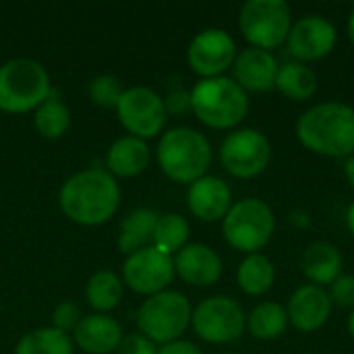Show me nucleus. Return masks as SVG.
I'll list each match as a JSON object with an SVG mask.
<instances>
[{
	"instance_id": "obj_1",
	"label": "nucleus",
	"mask_w": 354,
	"mask_h": 354,
	"mask_svg": "<svg viewBox=\"0 0 354 354\" xmlns=\"http://www.w3.org/2000/svg\"><path fill=\"white\" fill-rule=\"evenodd\" d=\"M58 203L68 220L83 226H97L116 214L120 189L108 170L87 168L64 180L58 193Z\"/></svg>"
},
{
	"instance_id": "obj_2",
	"label": "nucleus",
	"mask_w": 354,
	"mask_h": 354,
	"mask_svg": "<svg viewBox=\"0 0 354 354\" xmlns=\"http://www.w3.org/2000/svg\"><path fill=\"white\" fill-rule=\"evenodd\" d=\"M301 143L330 158L354 153V110L346 104L328 102L307 110L297 124Z\"/></svg>"
},
{
	"instance_id": "obj_3",
	"label": "nucleus",
	"mask_w": 354,
	"mask_h": 354,
	"mask_svg": "<svg viewBox=\"0 0 354 354\" xmlns=\"http://www.w3.org/2000/svg\"><path fill=\"white\" fill-rule=\"evenodd\" d=\"M162 172L176 183H195L205 176L212 162V147L205 135L191 127H176L162 135L158 143Z\"/></svg>"
},
{
	"instance_id": "obj_4",
	"label": "nucleus",
	"mask_w": 354,
	"mask_h": 354,
	"mask_svg": "<svg viewBox=\"0 0 354 354\" xmlns=\"http://www.w3.org/2000/svg\"><path fill=\"white\" fill-rule=\"evenodd\" d=\"M191 110L212 129H230L247 116L249 100L234 79L212 77L191 89Z\"/></svg>"
},
{
	"instance_id": "obj_5",
	"label": "nucleus",
	"mask_w": 354,
	"mask_h": 354,
	"mask_svg": "<svg viewBox=\"0 0 354 354\" xmlns=\"http://www.w3.org/2000/svg\"><path fill=\"white\" fill-rule=\"evenodd\" d=\"M52 91L46 66L33 58H10L0 66V110L19 114L35 110Z\"/></svg>"
},
{
	"instance_id": "obj_6",
	"label": "nucleus",
	"mask_w": 354,
	"mask_h": 354,
	"mask_svg": "<svg viewBox=\"0 0 354 354\" xmlns=\"http://www.w3.org/2000/svg\"><path fill=\"white\" fill-rule=\"evenodd\" d=\"M191 305L183 292L164 290L143 301L135 319L139 332L151 342L168 344L183 336L191 324Z\"/></svg>"
},
{
	"instance_id": "obj_7",
	"label": "nucleus",
	"mask_w": 354,
	"mask_h": 354,
	"mask_svg": "<svg viewBox=\"0 0 354 354\" xmlns=\"http://www.w3.org/2000/svg\"><path fill=\"white\" fill-rule=\"evenodd\" d=\"M274 214L261 199H243L224 218V236L239 251L255 253L274 234Z\"/></svg>"
},
{
	"instance_id": "obj_8",
	"label": "nucleus",
	"mask_w": 354,
	"mask_h": 354,
	"mask_svg": "<svg viewBox=\"0 0 354 354\" xmlns=\"http://www.w3.org/2000/svg\"><path fill=\"white\" fill-rule=\"evenodd\" d=\"M243 35L259 50H270L288 39L290 6L284 0H249L241 8Z\"/></svg>"
},
{
	"instance_id": "obj_9",
	"label": "nucleus",
	"mask_w": 354,
	"mask_h": 354,
	"mask_svg": "<svg viewBox=\"0 0 354 354\" xmlns=\"http://www.w3.org/2000/svg\"><path fill=\"white\" fill-rule=\"evenodd\" d=\"M118 120L122 127L139 139L156 137L166 124V106L164 97H160L153 89L145 85H135L124 89L118 106H116Z\"/></svg>"
},
{
	"instance_id": "obj_10",
	"label": "nucleus",
	"mask_w": 354,
	"mask_h": 354,
	"mask_svg": "<svg viewBox=\"0 0 354 354\" xmlns=\"http://www.w3.org/2000/svg\"><path fill=\"white\" fill-rule=\"evenodd\" d=\"M191 324L195 334L214 344L232 342L245 332V311L228 297H212L193 311Z\"/></svg>"
},
{
	"instance_id": "obj_11",
	"label": "nucleus",
	"mask_w": 354,
	"mask_h": 354,
	"mask_svg": "<svg viewBox=\"0 0 354 354\" xmlns=\"http://www.w3.org/2000/svg\"><path fill=\"white\" fill-rule=\"evenodd\" d=\"M224 168L236 178H253L261 174L272 158V147L266 135L255 129H241L230 133L220 151Z\"/></svg>"
},
{
	"instance_id": "obj_12",
	"label": "nucleus",
	"mask_w": 354,
	"mask_h": 354,
	"mask_svg": "<svg viewBox=\"0 0 354 354\" xmlns=\"http://www.w3.org/2000/svg\"><path fill=\"white\" fill-rule=\"evenodd\" d=\"M172 278L174 259L158 251L156 247H145L127 255V261L122 266L124 284L139 295L153 297L158 292H164Z\"/></svg>"
},
{
	"instance_id": "obj_13",
	"label": "nucleus",
	"mask_w": 354,
	"mask_h": 354,
	"mask_svg": "<svg viewBox=\"0 0 354 354\" xmlns=\"http://www.w3.org/2000/svg\"><path fill=\"white\" fill-rule=\"evenodd\" d=\"M234 39L224 29H205L197 33L187 50L191 68L203 79L220 77L228 66L234 64Z\"/></svg>"
},
{
	"instance_id": "obj_14",
	"label": "nucleus",
	"mask_w": 354,
	"mask_h": 354,
	"mask_svg": "<svg viewBox=\"0 0 354 354\" xmlns=\"http://www.w3.org/2000/svg\"><path fill=\"white\" fill-rule=\"evenodd\" d=\"M336 29L322 17H305L290 27L288 50L299 60H319L334 50Z\"/></svg>"
},
{
	"instance_id": "obj_15",
	"label": "nucleus",
	"mask_w": 354,
	"mask_h": 354,
	"mask_svg": "<svg viewBox=\"0 0 354 354\" xmlns=\"http://www.w3.org/2000/svg\"><path fill=\"white\" fill-rule=\"evenodd\" d=\"M332 301L322 286H301L288 301V322L301 332L319 330L330 317Z\"/></svg>"
},
{
	"instance_id": "obj_16",
	"label": "nucleus",
	"mask_w": 354,
	"mask_h": 354,
	"mask_svg": "<svg viewBox=\"0 0 354 354\" xmlns=\"http://www.w3.org/2000/svg\"><path fill=\"white\" fill-rule=\"evenodd\" d=\"M174 272L193 286H209L222 276V261L207 245H187L174 257Z\"/></svg>"
},
{
	"instance_id": "obj_17",
	"label": "nucleus",
	"mask_w": 354,
	"mask_h": 354,
	"mask_svg": "<svg viewBox=\"0 0 354 354\" xmlns=\"http://www.w3.org/2000/svg\"><path fill=\"white\" fill-rule=\"evenodd\" d=\"M189 209L203 222H216L230 212V189L218 176H201L187 193Z\"/></svg>"
},
{
	"instance_id": "obj_18",
	"label": "nucleus",
	"mask_w": 354,
	"mask_h": 354,
	"mask_svg": "<svg viewBox=\"0 0 354 354\" xmlns=\"http://www.w3.org/2000/svg\"><path fill=\"white\" fill-rule=\"evenodd\" d=\"M75 344L89 354L114 353L122 340V328L116 319L104 313L81 317L79 326L73 332Z\"/></svg>"
},
{
	"instance_id": "obj_19",
	"label": "nucleus",
	"mask_w": 354,
	"mask_h": 354,
	"mask_svg": "<svg viewBox=\"0 0 354 354\" xmlns=\"http://www.w3.org/2000/svg\"><path fill=\"white\" fill-rule=\"evenodd\" d=\"M276 75H278V62L266 50L249 48L234 58V77L243 89L270 91L276 85Z\"/></svg>"
},
{
	"instance_id": "obj_20",
	"label": "nucleus",
	"mask_w": 354,
	"mask_h": 354,
	"mask_svg": "<svg viewBox=\"0 0 354 354\" xmlns=\"http://www.w3.org/2000/svg\"><path fill=\"white\" fill-rule=\"evenodd\" d=\"M149 160L151 153L147 143L133 135L116 139L106 153V166L114 178H131L141 174L149 166Z\"/></svg>"
},
{
	"instance_id": "obj_21",
	"label": "nucleus",
	"mask_w": 354,
	"mask_h": 354,
	"mask_svg": "<svg viewBox=\"0 0 354 354\" xmlns=\"http://www.w3.org/2000/svg\"><path fill=\"white\" fill-rule=\"evenodd\" d=\"M160 214L151 207H135L131 209L118 228V249L127 255L151 247L153 241V232H156V224H158Z\"/></svg>"
},
{
	"instance_id": "obj_22",
	"label": "nucleus",
	"mask_w": 354,
	"mask_h": 354,
	"mask_svg": "<svg viewBox=\"0 0 354 354\" xmlns=\"http://www.w3.org/2000/svg\"><path fill=\"white\" fill-rule=\"evenodd\" d=\"M303 272L315 286L332 284L340 278L342 255L330 243H313L303 255Z\"/></svg>"
},
{
	"instance_id": "obj_23",
	"label": "nucleus",
	"mask_w": 354,
	"mask_h": 354,
	"mask_svg": "<svg viewBox=\"0 0 354 354\" xmlns=\"http://www.w3.org/2000/svg\"><path fill=\"white\" fill-rule=\"evenodd\" d=\"M85 297L91 309L97 313H108L116 309L122 299V280L110 270H100L87 280Z\"/></svg>"
},
{
	"instance_id": "obj_24",
	"label": "nucleus",
	"mask_w": 354,
	"mask_h": 354,
	"mask_svg": "<svg viewBox=\"0 0 354 354\" xmlns=\"http://www.w3.org/2000/svg\"><path fill=\"white\" fill-rule=\"evenodd\" d=\"M276 87L286 97L303 102V100H309L315 93L317 77H315V73L307 64H303V62H288L282 68H278Z\"/></svg>"
},
{
	"instance_id": "obj_25",
	"label": "nucleus",
	"mask_w": 354,
	"mask_h": 354,
	"mask_svg": "<svg viewBox=\"0 0 354 354\" xmlns=\"http://www.w3.org/2000/svg\"><path fill=\"white\" fill-rule=\"evenodd\" d=\"M33 122L41 137L58 139L71 127V112L64 106V102L54 91H50V95L35 108Z\"/></svg>"
},
{
	"instance_id": "obj_26",
	"label": "nucleus",
	"mask_w": 354,
	"mask_h": 354,
	"mask_svg": "<svg viewBox=\"0 0 354 354\" xmlns=\"http://www.w3.org/2000/svg\"><path fill=\"white\" fill-rule=\"evenodd\" d=\"M15 354H73V340L54 328H37L19 340Z\"/></svg>"
},
{
	"instance_id": "obj_27",
	"label": "nucleus",
	"mask_w": 354,
	"mask_h": 354,
	"mask_svg": "<svg viewBox=\"0 0 354 354\" xmlns=\"http://www.w3.org/2000/svg\"><path fill=\"white\" fill-rule=\"evenodd\" d=\"M274 284V266L266 255L253 253L249 255L241 268H239V286L251 295V297H259L266 295Z\"/></svg>"
},
{
	"instance_id": "obj_28",
	"label": "nucleus",
	"mask_w": 354,
	"mask_h": 354,
	"mask_svg": "<svg viewBox=\"0 0 354 354\" xmlns=\"http://www.w3.org/2000/svg\"><path fill=\"white\" fill-rule=\"evenodd\" d=\"M189 232H191L189 230V222L183 216H178V214H164V216L158 218L151 247H156L158 251H162V253L172 257V253H178L183 247H187Z\"/></svg>"
},
{
	"instance_id": "obj_29",
	"label": "nucleus",
	"mask_w": 354,
	"mask_h": 354,
	"mask_svg": "<svg viewBox=\"0 0 354 354\" xmlns=\"http://www.w3.org/2000/svg\"><path fill=\"white\" fill-rule=\"evenodd\" d=\"M288 315L278 303H261L249 315V330L259 340H274L286 332Z\"/></svg>"
},
{
	"instance_id": "obj_30",
	"label": "nucleus",
	"mask_w": 354,
	"mask_h": 354,
	"mask_svg": "<svg viewBox=\"0 0 354 354\" xmlns=\"http://www.w3.org/2000/svg\"><path fill=\"white\" fill-rule=\"evenodd\" d=\"M89 100L100 108H116L124 87L114 75H95L87 85Z\"/></svg>"
},
{
	"instance_id": "obj_31",
	"label": "nucleus",
	"mask_w": 354,
	"mask_h": 354,
	"mask_svg": "<svg viewBox=\"0 0 354 354\" xmlns=\"http://www.w3.org/2000/svg\"><path fill=\"white\" fill-rule=\"evenodd\" d=\"M81 322V311L79 307L73 303V301H64L60 303L54 313H52V328L62 332V334H68V332H75V328L79 326Z\"/></svg>"
},
{
	"instance_id": "obj_32",
	"label": "nucleus",
	"mask_w": 354,
	"mask_h": 354,
	"mask_svg": "<svg viewBox=\"0 0 354 354\" xmlns=\"http://www.w3.org/2000/svg\"><path fill=\"white\" fill-rule=\"evenodd\" d=\"M330 301L342 309L354 307V276H340L336 282H332Z\"/></svg>"
},
{
	"instance_id": "obj_33",
	"label": "nucleus",
	"mask_w": 354,
	"mask_h": 354,
	"mask_svg": "<svg viewBox=\"0 0 354 354\" xmlns=\"http://www.w3.org/2000/svg\"><path fill=\"white\" fill-rule=\"evenodd\" d=\"M116 354H158L153 342L145 338L143 334H129L122 336L118 348L114 351Z\"/></svg>"
},
{
	"instance_id": "obj_34",
	"label": "nucleus",
	"mask_w": 354,
	"mask_h": 354,
	"mask_svg": "<svg viewBox=\"0 0 354 354\" xmlns=\"http://www.w3.org/2000/svg\"><path fill=\"white\" fill-rule=\"evenodd\" d=\"M164 106H166V112L170 114H183L191 110V91H185L183 87L168 91V95L164 97Z\"/></svg>"
},
{
	"instance_id": "obj_35",
	"label": "nucleus",
	"mask_w": 354,
	"mask_h": 354,
	"mask_svg": "<svg viewBox=\"0 0 354 354\" xmlns=\"http://www.w3.org/2000/svg\"><path fill=\"white\" fill-rule=\"evenodd\" d=\"M158 354H203L193 342H187V340H174V342H168L164 344Z\"/></svg>"
},
{
	"instance_id": "obj_36",
	"label": "nucleus",
	"mask_w": 354,
	"mask_h": 354,
	"mask_svg": "<svg viewBox=\"0 0 354 354\" xmlns=\"http://www.w3.org/2000/svg\"><path fill=\"white\" fill-rule=\"evenodd\" d=\"M346 178H348L351 187L354 189V156H351V160L346 162Z\"/></svg>"
},
{
	"instance_id": "obj_37",
	"label": "nucleus",
	"mask_w": 354,
	"mask_h": 354,
	"mask_svg": "<svg viewBox=\"0 0 354 354\" xmlns=\"http://www.w3.org/2000/svg\"><path fill=\"white\" fill-rule=\"evenodd\" d=\"M348 37H351V41L354 44V6L353 12H351V21H348Z\"/></svg>"
},
{
	"instance_id": "obj_38",
	"label": "nucleus",
	"mask_w": 354,
	"mask_h": 354,
	"mask_svg": "<svg viewBox=\"0 0 354 354\" xmlns=\"http://www.w3.org/2000/svg\"><path fill=\"white\" fill-rule=\"evenodd\" d=\"M348 228H351V232L354 234V203L351 205V209H348Z\"/></svg>"
},
{
	"instance_id": "obj_39",
	"label": "nucleus",
	"mask_w": 354,
	"mask_h": 354,
	"mask_svg": "<svg viewBox=\"0 0 354 354\" xmlns=\"http://www.w3.org/2000/svg\"><path fill=\"white\" fill-rule=\"evenodd\" d=\"M348 330H351V334H353L354 338V313L351 315V319H348Z\"/></svg>"
}]
</instances>
